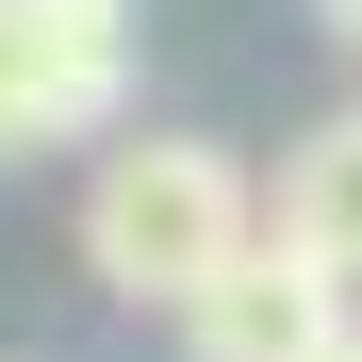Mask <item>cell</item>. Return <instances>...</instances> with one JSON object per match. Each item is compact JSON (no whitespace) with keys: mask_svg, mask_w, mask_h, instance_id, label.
Returning a JSON list of instances; mask_svg holds the SVG:
<instances>
[{"mask_svg":"<svg viewBox=\"0 0 362 362\" xmlns=\"http://www.w3.org/2000/svg\"><path fill=\"white\" fill-rule=\"evenodd\" d=\"M247 247H264V181L230 165L214 132H115V148H99V181H83V280H99V296L198 313Z\"/></svg>","mask_w":362,"mask_h":362,"instance_id":"1","label":"cell"},{"mask_svg":"<svg viewBox=\"0 0 362 362\" xmlns=\"http://www.w3.org/2000/svg\"><path fill=\"white\" fill-rule=\"evenodd\" d=\"M132 99V0H0V165L83 148Z\"/></svg>","mask_w":362,"mask_h":362,"instance_id":"2","label":"cell"},{"mask_svg":"<svg viewBox=\"0 0 362 362\" xmlns=\"http://www.w3.org/2000/svg\"><path fill=\"white\" fill-rule=\"evenodd\" d=\"M346 329H362V313H346V264H313L296 230H264V247L181 313L198 362H313V346H346Z\"/></svg>","mask_w":362,"mask_h":362,"instance_id":"3","label":"cell"},{"mask_svg":"<svg viewBox=\"0 0 362 362\" xmlns=\"http://www.w3.org/2000/svg\"><path fill=\"white\" fill-rule=\"evenodd\" d=\"M264 230H296L313 264H346V280H362V99L329 115L313 148H280V198H264Z\"/></svg>","mask_w":362,"mask_h":362,"instance_id":"4","label":"cell"},{"mask_svg":"<svg viewBox=\"0 0 362 362\" xmlns=\"http://www.w3.org/2000/svg\"><path fill=\"white\" fill-rule=\"evenodd\" d=\"M313 33H346V49H362V0H313Z\"/></svg>","mask_w":362,"mask_h":362,"instance_id":"5","label":"cell"},{"mask_svg":"<svg viewBox=\"0 0 362 362\" xmlns=\"http://www.w3.org/2000/svg\"><path fill=\"white\" fill-rule=\"evenodd\" d=\"M313 362H362V329H346V346H313Z\"/></svg>","mask_w":362,"mask_h":362,"instance_id":"6","label":"cell"}]
</instances>
